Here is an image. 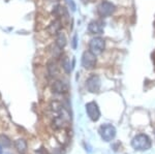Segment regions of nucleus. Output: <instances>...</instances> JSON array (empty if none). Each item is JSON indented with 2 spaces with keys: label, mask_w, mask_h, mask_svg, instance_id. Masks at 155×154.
Returning <instances> with one entry per match:
<instances>
[{
  "label": "nucleus",
  "mask_w": 155,
  "mask_h": 154,
  "mask_svg": "<svg viewBox=\"0 0 155 154\" xmlns=\"http://www.w3.org/2000/svg\"><path fill=\"white\" fill-rule=\"evenodd\" d=\"M65 2L67 3V5H68L69 8L71 9V11H76V3H74V0H65Z\"/></svg>",
  "instance_id": "obj_17"
},
{
  "label": "nucleus",
  "mask_w": 155,
  "mask_h": 154,
  "mask_svg": "<svg viewBox=\"0 0 155 154\" xmlns=\"http://www.w3.org/2000/svg\"><path fill=\"white\" fill-rule=\"evenodd\" d=\"M106 48V41L101 36H95L90 41L89 43V51L94 55H101Z\"/></svg>",
  "instance_id": "obj_3"
},
{
  "label": "nucleus",
  "mask_w": 155,
  "mask_h": 154,
  "mask_svg": "<svg viewBox=\"0 0 155 154\" xmlns=\"http://www.w3.org/2000/svg\"><path fill=\"white\" fill-rule=\"evenodd\" d=\"M56 46L60 49H63L66 46V37L62 32H58L56 34Z\"/></svg>",
  "instance_id": "obj_12"
},
{
  "label": "nucleus",
  "mask_w": 155,
  "mask_h": 154,
  "mask_svg": "<svg viewBox=\"0 0 155 154\" xmlns=\"http://www.w3.org/2000/svg\"><path fill=\"white\" fill-rule=\"evenodd\" d=\"M86 112H87L88 117L91 119L92 121H97L101 118V111H99V108H98V106H97V103H94V101H91V103H87Z\"/></svg>",
  "instance_id": "obj_7"
},
{
  "label": "nucleus",
  "mask_w": 155,
  "mask_h": 154,
  "mask_svg": "<svg viewBox=\"0 0 155 154\" xmlns=\"http://www.w3.org/2000/svg\"><path fill=\"white\" fill-rule=\"evenodd\" d=\"M0 145L4 148H9L12 146V141L5 135H0Z\"/></svg>",
  "instance_id": "obj_16"
},
{
  "label": "nucleus",
  "mask_w": 155,
  "mask_h": 154,
  "mask_svg": "<svg viewBox=\"0 0 155 154\" xmlns=\"http://www.w3.org/2000/svg\"><path fill=\"white\" fill-rule=\"evenodd\" d=\"M14 146L18 150V152L22 154L26 152L27 148H28V144H27L26 140H24V139H18V140H16L14 143Z\"/></svg>",
  "instance_id": "obj_10"
},
{
  "label": "nucleus",
  "mask_w": 155,
  "mask_h": 154,
  "mask_svg": "<svg viewBox=\"0 0 155 154\" xmlns=\"http://www.w3.org/2000/svg\"><path fill=\"white\" fill-rule=\"evenodd\" d=\"M60 28H61V22L59 20H54L51 24H50L48 30L51 34H57L58 32H60Z\"/></svg>",
  "instance_id": "obj_11"
},
{
  "label": "nucleus",
  "mask_w": 155,
  "mask_h": 154,
  "mask_svg": "<svg viewBox=\"0 0 155 154\" xmlns=\"http://www.w3.org/2000/svg\"><path fill=\"white\" fill-rule=\"evenodd\" d=\"M52 90H53V92L55 93L63 94L68 91V86H67V84L64 83L63 81L57 80L52 84Z\"/></svg>",
  "instance_id": "obj_9"
},
{
  "label": "nucleus",
  "mask_w": 155,
  "mask_h": 154,
  "mask_svg": "<svg viewBox=\"0 0 155 154\" xmlns=\"http://www.w3.org/2000/svg\"><path fill=\"white\" fill-rule=\"evenodd\" d=\"M48 73L51 77H56L58 74V67H57L55 62H50L48 64Z\"/></svg>",
  "instance_id": "obj_15"
},
{
  "label": "nucleus",
  "mask_w": 155,
  "mask_h": 154,
  "mask_svg": "<svg viewBox=\"0 0 155 154\" xmlns=\"http://www.w3.org/2000/svg\"><path fill=\"white\" fill-rule=\"evenodd\" d=\"M2 152H3V151H2V146L0 145V154H2Z\"/></svg>",
  "instance_id": "obj_19"
},
{
  "label": "nucleus",
  "mask_w": 155,
  "mask_h": 154,
  "mask_svg": "<svg viewBox=\"0 0 155 154\" xmlns=\"http://www.w3.org/2000/svg\"><path fill=\"white\" fill-rule=\"evenodd\" d=\"M61 65H62V68L64 69V71H65L66 74H71V71L72 70V65L71 64V60H69L68 57L64 56L63 59H62L61 61Z\"/></svg>",
  "instance_id": "obj_13"
},
{
  "label": "nucleus",
  "mask_w": 155,
  "mask_h": 154,
  "mask_svg": "<svg viewBox=\"0 0 155 154\" xmlns=\"http://www.w3.org/2000/svg\"><path fill=\"white\" fill-rule=\"evenodd\" d=\"M151 140L147 135L141 133V135H137L132 139L131 141V146L134 149H136L137 151H146L148 149L151 148Z\"/></svg>",
  "instance_id": "obj_1"
},
{
  "label": "nucleus",
  "mask_w": 155,
  "mask_h": 154,
  "mask_svg": "<svg viewBox=\"0 0 155 154\" xmlns=\"http://www.w3.org/2000/svg\"><path fill=\"white\" fill-rule=\"evenodd\" d=\"M77 43H78V36L74 35V38H72V47H74V49H77Z\"/></svg>",
  "instance_id": "obj_18"
},
{
  "label": "nucleus",
  "mask_w": 155,
  "mask_h": 154,
  "mask_svg": "<svg viewBox=\"0 0 155 154\" xmlns=\"http://www.w3.org/2000/svg\"><path fill=\"white\" fill-rule=\"evenodd\" d=\"M115 11H116V6L112 2L107 1V0L102 1L98 5V7H97V12L102 18H107V17L112 16L115 12Z\"/></svg>",
  "instance_id": "obj_4"
},
{
  "label": "nucleus",
  "mask_w": 155,
  "mask_h": 154,
  "mask_svg": "<svg viewBox=\"0 0 155 154\" xmlns=\"http://www.w3.org/2000/svg\"><path fill=\"white\" fill-rule=\"evenodd\" d=\"M86 87L88 89L89 92L96 93L101 89V79L96 74H92L90 76L86 81Z\"/></svg>",
  "instance_id": "obj_6"
},
{
  "label": "nucleus",
  "mask_w": 155,
  "mask_h": 154,
  "mask_svg": "<svg viewBox=\"0 0 155 154\" xmlns=\"http://www.w3.org/2000/svg\"><path fill=\"white\" fill-rule=\"evenodd\" d=\"M104 25L101 21H92L88 25V30L91 34H102Z\"/></svg>",
  "instance_id": "obj_8"
},
{
  "label": "nucleus",
  "mask_w": 155,
  "mask_h": 154,
  "mask_svg": "<svg viewBox=\"0 0 155 154\" xmlns=\"http://www.w3.org/2000/svg\"><path fill=\"white\" fill-rule=\"evenodd\" d=\"M98 133L104 142H111V141H113L115 139V136H116V128L112 124L106 123V124H102L101 127H99Z\"/></svg>",
  "instance_id": "obj_2"
},
{
  "label": "nucleus",
  "mask_w": 155,
  "mask_h": 154,
  "mask_svg": "<svg viewBox=\"0 0 155 154\" xmlns=\"http://www.w3.org/2000/svg\"><path fill=\"white\" fill-rule=\"evenodd\" d=\"M51 110L55 112V113H58V114H61L63 112V106L60 101H57V100H54L51 103Z\"/></svg>",
  "instance_id": "obj_14"
},
{
  "label": "nucleus",
  "mask_w": 155,
  "mask_h": 154,
  "mask_svg": "<svg viewBox=\"0 0 155 154\" xmlns=\"http://www.w3.org/2000/svg\"><path fill=\"white\" fill-rule=\"evenodd\" d=\"M82 65L85 69H93L96 65V55L86 51L82 55Z\"/></svg>",
  "instance_id": "obj_5"
}]
</instances>
